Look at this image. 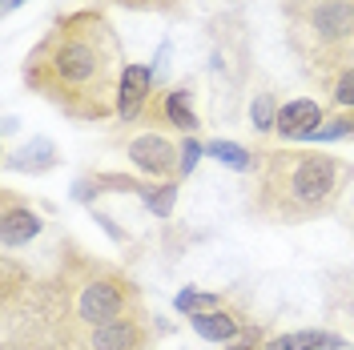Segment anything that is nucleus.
<instances>
[{
  "label": "nucleus",
  "mask_w": 354,
  "mask_h": 350,
  "mask_svg": "<svg viewBox=\"0 0 354 350\" xmlns=\"http://www.w3.org/2000/svg\"><path fill=\"white\" fill-rule=\"evenodd\" d=\"M121 73V37L101 8L61 12L24 57V85L53 109H61L68 121L85 125L117 117Z\"/></svg>",
  "instance_id": "1"
},
{
  "label": "nucleus",
  "mask_w": 354,
  "mask_h": 350,
  "mask_svg": "<svg viewBox=\"0 0 354 350\" xmlns=\"http://www.w3.org/2000/svg\"><path fill=\"white\" fill-rule=\"evenodd\" d=\"M354 181V165L326 149H258V174L245 210L270 225H302L338 210Z\"/></svg>",
  "instance_id": "2"
},
{
  "label": "nucleus",
  "mask_w": 354,
  "mask_h": 350,
  "mask_svg": "<svg viewBox=\"0 0 354 350\" xmlns=\"http://www.w3.org/2000/svg\"><path fill=\"white\" fill-rule=\"evenodd\" d=\"M53 282L65 298L68 330H73L77 350L93 330L145 310L141 286L133 282L121 266L88 254L85 246H77L73 238L61 241V258H57V270H53Z\"/></svg>",
  "instance_id": "3"
},
{
  "label": "nucleus",
  "mask_w": 354,
  "mask_h": 350,
  "mask_svg": "<svg viewBox=\"0 0 354 350\" xmlns=\"http://www.w3.org/2000/svg\"><path fill=\"white\" fill-rule=\"evenodd\" d=\"M0 350H77L57 282L12 254L0 262Z\"/></svg>",
  "instance_id": "4"
},
{
  "label": "nucleus",
  "mask_w": 354,
  "mask_h": 350,
  "mask_svg": "<svg viewBox=\"0 0 354 350\" xmlns=\"http://www.w3.org/2000/svg\"><path fill=\"white\" fill-rule=\"evenodd\" d=\"M286 44L314 85H334L354 65V0H282Z\"/></svg>",
  "instance_id": "5"
},
{
  "label": "nucleus",
  "mask_w": 354,
  "mask_h": 350,
  "mask_svg": "<svg viewBox=\"0 0 354 350\" xmlns=\"http://www.w3.org/2000/svg\"><path fill=\"white\" fill-rule=\"evenodd\" d=\"M125 157L149 181H174L177 177V165H181V145L169 141L165 133L157 129H141V133H129L125 137ZM181 181V177H177Z\"/></svg>",
  "instance_id": "6"
},
{
  "label": "nucleus",
  "mask_w": 354,
  "mask_h": 350,
  "mask_svg": "<svg viewBox=\"0 0 354 350\" xmlns=\"http://www.w3.org/2000/svg\"><path fill=\"white\" fill-rule=\"evenodd\" d=\"M41 230H44V214L28 197H21L17 190H0V246H4V254L37 241Z\"/></svg>",
  "instance_id": "7"
},
{
  "label": "nucleus",
  "mask_w": 354,
  "mask_h": 350,
  "mask_svg": "<svg viewBox=\"0 0 354 350\" xmlns=\"http://www.w3.org/2000/svg\"><path fill=\"white\" fill-rule=\"evenodd\" d=\"M149 342H153V322L141 310V314H129V318H117L109 326L93 330L81 342V350H149Z\"/></svg>",
  "instance_id": "8"
},
{
  "label": "nucleus",
  "mask_w": 354,
  "mask_h": 350,
  "mask_svg": "<svg viewBox=\"0 0 354 350\" xmlns=\"http://www.w3.org/2000/svg\"><path fill=\"white\" fill-rule=\"evenodd\" d=\"M141 121H149V125H169V129L185 133V137H194L198 133V109H194V93H189V85H174L165 89V93H153V101H149V109H145V117Z\"/></svg>",
  "instance_id": "9"
},
{
  "label": "nucleus",
  "mask_w": 354,
  "mask_h": 350,
  "mask_svg": "<svg viewBox=\"0 0 354 350\" xmlns=\"http://www.w3.org/2000/svg\"><path fill=\"white\" fill-rule=\"evenodd\" d=\"M149 101H153V68L149 65H125L121 85H117V117H121L125 125H133V121L145 117Z\"/></svg>",
  "instance_id": "10"
},
{
  "label": "nucleus",
  "mask_w": 354,
  "mask_h": 350,
  "mask_svg": "<svg viewBox=\"0 0 354 350\" xmlns=\"http://www.w3.org/2000/svg\"><path fill=\"white\" fill-rule=\"evenodd\" d=\"M322 121H326V109H322L318 101H310V97H298V101H286V105L278 109L274 133H278L282 141H310Z\"/></svg>",
  "instance_id": "11"
},
{
  "label": "nucleus",
  "mask_w": 354,
  "mask_h": 350,
  "mask_svg": "<svg viewBox=\"0 0 354 350\" xmlns=\"http://www.w3.org/2000/svg\"><path fill=\"white\" fill-rule=\"evenodd\" d=\"M250 322H254V318H250L245 306H238V302H225V306L209 310V314L189 318V326H194L198 338H205V342H221V347H225V342H234Z\"/></svg>",
  "instance_id": "12"
},
{
  "label": "nucleus",
  "mask_w": 354,
  "mask_h": 350,
  "mask_svg": "<svg viewBox=\"0 0 354 350\" xmlns=\"http://www.w3.org/2000/svg\"><path fill=\"white\" fill-rule=\"evenodd\" d=\"M57 165H61V149L48 137H32L24 149L4 157V169H24V174H48Z\"/></svg>",
  "instance_id": "13"
},
{
  "label": "nucleus",
  "mask_w": 354,
  "mask_h": 350,
  "mask_svg": "<svg viewBox=\"0 0 354 350\" xmlns=\"http://www.w3.org/2000/svg\"><path fill=\"white\" fill-rule=\"evenodd\" d=\"M346 342L330 330H290V334H270L262 350H342Z\"/></svg>",
  "instance_id": "14"
},
{
  "label": "nucleus",
  "mask_w": 354,
  "mask_h": 350,
  "mask_svg": "<svg viewBox=\"0 0 354 350\" xmlns=\"http://www.w3.org/2000/svg\"><path fill=\"white\" fill-rule=\"evenodd\" d=\"M205 157H214L218 165L234 169V174H258V149H245L238 141H209L205 145Z\"/></svg>",
  "instance_id": "15"
},
{
  "label": "nucleus",
  "mask_w": 354,
  "mask_h": 350,
  "mask_svg": "<svg viewBox=\"0 0 354 350\" xmlns=\"http://www.w3.org/2000/svg\"><path fill=\"white\" fill-rule=\"evenodd\" d=\"M230 302V294H218V290H194V286H185V290H177L174 294V310L177 314H185V318H198V314H209V310H218Z\"/></svg>",
  "instance_id": "16"
},
{
  "label": "nucleus",
  "mask_w": 354,
  "mask_h": 350,
  "mask_svg": "<svg viewBox=\"0 0 354 350\" xmlns=\"http://www.w3.org/2000/svg\"><path fill=\"white\" fill-rule=\"evenodd\" d=\"M137 197L145 201V210H149L153 218H169L174 205H177V177L174 181H141Z\"/></svg>",
  "instance_id": "17"
},
{
  "label": "nucleus",
  "mask_w": 354,
  "mask_h": 350,
  "mask_svg": "<svg viewBox=\"0 0 354 350\" xmlns=\"http://www.w3.org/2000/svg\"><path fill=\"white\" fill-rule=\"evenodd\" d=\"M310 141H314V145H326V141H354V109L330 113V117L318 125V133H314Z\"/></svg>",
  "instance_id": "18"
},
{
  "label": "nucleus",
  "mask_w": 354,
  "mask_h": 350,
  "mask_svg": "<svg viewBox=\"0 0 354 350\" xmlns=\"http://www.w3.org/2000/svg\"><path fill=\"white\" fill-rule=\"evenodd\" d=\"M278 101H274V93H258L254 97V105H250V121H254V129L258 133H274V121H278Z\"/></svg>",
  "instance_id": "19"
},
{
  "label": "nucleus",
  "mask_w": 354,
  "mask_h": 350,
  "mask_svg": "<svg viewBox=\"0 0 354 350\" xmlns=\"http://www.w3.org/2000/svg\"><path fill=\"white\" fill-rule=\"evenodd\" d=\"M105 4H121V8H133V12H165V17L185 8V0H105Z\"/></svg>",
  "instance_id": "20"
},
{
  "label": "nucleus",
  "mask_w": 354,
  "mask_h": 350,
  "mask_svg": "<svg viewBox=\"0 0 354 350\" xmlns=\"http://www.w3.org/2000/svg\"><path fill=\"white\" fill-rule=\"evenodd\" d=\"M330 97L338 101V109H354V65H351V68H342V73L334 77Z\"/></svg>",
  "instance_id": "21"
},
{
  "label": "nucleus",
  "mask_w": 354,
  "mask_h": 350,
  "mask_svg": "<svg viewBox=\"0 0 354 350\" xmlns=\"http://www.w3.org/2000/svg\"><path fill=\"white\" fill-rule=\"evenodd\" d=\"M205 157V145H201L198 137H185L181 141V165H177V177H189L198 169V161Z\"/></svg>",
  "instance_id": "22"
},
{
  "label": "nucleus",
  "mask_w": 354,
  "mask_h": 350,
  "mask_svg": "<svg viewBox=\"0 0 354 350\" xmlns=\"http://www.w3.org/2000/svg\"><path fill=\"white\" fill-rule=\"evenodd\" d=\"M266 338H270V334H266V326L250 322V326H245L242 334L234 338V342H225V350H262V347H266Z\"/></svg>",
  "instance_id": "23"
},
{
  "label": "nucleus",
  "mask_w": 354,
  "mask_h": 350,
  "mask_svg": "<svg viewBox=\"0 0 354 350\" xmlns=\"http://www.w3.org/2000/svg\"><path fill=\"white\" fill-rule=\"evenodd\" d=\"M24 0H0V8H4V12H12V8H21Z\"/></svg>",
  "instance_id": "24"
},
{
  "label": "nucleus",
  "mask_w": 354,
  "mask_h": 350,
  "mask_svg": "<svg viewBox=\"0 0 354 350\" xmlns=\"http://www.w3.org/2000/svg\"><path fill=\"white\" fill-rule=\"evenodd\" d=\"M346 230H351V238H354V214H351V221H346Z\"/></svg>",
  "instance_id": "25"
}]
</instances>
